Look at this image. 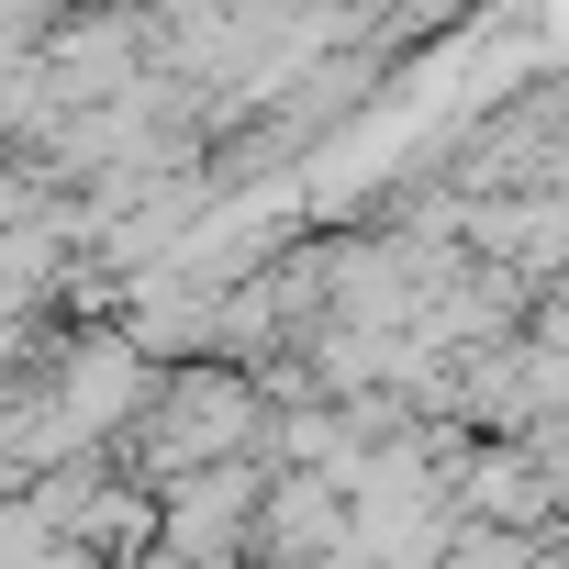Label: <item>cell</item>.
<instances>
[{"mask_svg":"<svg viewBox=\"0 0 569 569\" xmlns=\"http://www.w3.org/2000/svg\"><path fill=\"white\" fill-rule=\"evenodd\" d=\"M157 547L179 558V569H234L246 547H257V502H268V469L257 458H201V469H179V480H157Z\"/></svg>","mask_w":569,"mask_h":569,"instance_id":"1","label":"cell"}]
</instances>
